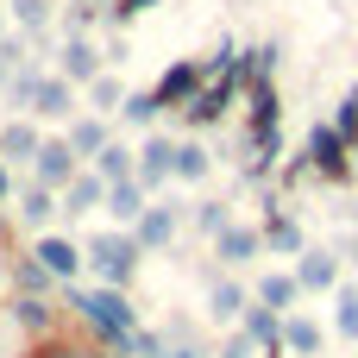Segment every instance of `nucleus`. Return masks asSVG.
<instances>
[{
    "label": "nucleus",
    "instance_id": "nucleus-17",
    "mask_svg": "<svg viewBox=\"0 0 358 358\" xmlns=\"http://www.w3.org/2000/svg\"><path fill=\"white\" fill-rule=\"evenodd\" d=\"M252 302H264V308H277V315H296L308 296H302L296 271H289V264H277V271H258V283H252Z\"/></svg>",
    "mask_w": 358,
    "mask_h": 358
},
{
    "label": "nucleus",
    "instance_id": "nucleus-36",
    "mask_svg": "<svg viewBox=\"0 0 358 358\" xmlns=\"http://www.w3.org/2000/svg\"><path fill=\"white\" fill-rule=\"evenodd\" d=\"M25 358H94V346H82V340H63V334H57V340H38Z\"/></svg>",
    "mask_w": 358,
    "mask_h": 358
},
{
    "label": "nucleus",
    "instance_id": "nucleus-39",
    "mask_svg": "<svg viewBox=\"0 0 358 358\" xmlns=\"http://www.w3.org/2000/svg\"><path fill=\"white\" fill-rule=\"evenodd\" d=\"M214 358H258V346H252V340H245L239 327H227V340L214 346Z\"/></svg>",
    "mask_w": 358,
    "mask_h": 358
},
{
    "label": "nucleus",
    "instance_id": "nucleus-5",
    "mask_svg": "<svg viewBox=\"0 0 358 358\" xmlns=\"http://www.w3.org/2000/svg\"><path fill=\"white\" fill-rule=\"evenodd\" d=\"M352 157H358V151L334 132V126H327V120H321V126L308 132V145H302V170H308V176H321V182H352V170H358Z\"/></svg>",
    "mask_w": 358,
    "mask_h": 358
},
{
    "label": "nucleus",
    "instance_id": "nucleus-21",
    "mask_svg": "<svg viewBox=\"0 0 358 358\" xmlns=\"http://www.w3.org/2000/svg\"><path fill=\"white\" fill-rule=\"evenodd\" d=\"M283 352L289 358H321L327 352V327H321L315 315H302V308L283 315Z\"/></svg>",
    "mask_w": 358,
    "mask_h": 358
},
{
    "label": "nucleus",
    "instance_id": "nucleus-10",
    "mask_svg": "<svg viewBox=\"0 0 358 358\" xmlns=\"http://www.w3.org/2000/svg\"><path fill=\"white\" fill-rule=\"evenodd\" d=\"M182 220H189L182 201H151V208L132 220V239L145 245V258H151V252H170V245L182 239Z\"/></svg>",
    "mask_w": 358,
    "mask_h": 358
},
{
    "label": "nucleus",
    "instance_id": "nucleus-35",
    "mask_svg": "<svg viewBox=\"0 0 358 358\" xmlns=\"http://www.w3.org/2000/svg\"><path fill=\"white\" fill-rule=\"evenodd\" d=\"M327 126H334V132H340V138H346V145L358 151V88L346 94V101H340V107H334V120H327Z\"/></svg>",
    "mask_w": 358,
    "mask_h": 358
},
{
    "label": "nucleus",
    "instance_id": "nucleus-30",
    "mask_svg": "<svg viewBox=\"0 0 358 358\" xmlns=\"http://www.w3.org/2000/svg\"><path fill=\"white\" fill-rule=\"evenodd\" d=\"M82 94H88V107H82V113H101V120H120V101H126V82H120V76L107 69V76H94V82H88Z\"/></svg>",
    "mask_w": 358,
    "mask_h": 358
},
{
    "label": "nucleus",
    "instance_id": "nucleus-41",
    "mask_svg": "<svg viewBox=\"0 0 358 358\" xmlns=\"http://www.w3.org/2000/svg\"><path fill=\"white\" fill-rule=\"evenodd\" d=\"M13 195H19V189H13V164H6V157H0V208H6V201H13Z\"/></svg>",
    "mask_w": 358,
    "mask_h": 358
},
{
    "label": "nucleus",
    "instance_id": "nucleus-13",
    "mask_svg": "<svg viewBox=\"0 0 358 358\" xmlns=\"http://www.w3.org/2000/svg\"><path fill=\"white\" fill-rule=\"evenodd\" d=\"M107 63H113V57H107L88 31H82V38H63V50H57V76L76 82V88H88L94 76H107Z\"/></svg>",
    "mask_w": 358,
    "mask_h": 358
},
{
    "label": "nucleus",
    "instance_id": "nucleus-4",
    "mask_svg": "<svg viewBox=\"0 0 358 358\" xmlns=\"http://www.w3.org/2000/svg\"><path fill=\"white\" fill-rule=\"evenodd\" d=\"M245 88H252L245 76H208V88H201V94L182 107V126H189V132H208V126H220L233 107H245Z\"/></svg>",
    "mask_w": 358,
    "mask_h": 358
},
{
    "label": "nucleus",
    "instance_id": "nucleus-40",
    "mask_svg": "<svg viewBox=\"0 0 358 358\" xmlns=\"http://www.w3.org/2000/svg\"><path fill=\"white\" fill-rule=\"evenodd\" d=\"M151 6H157V0H107V19H113V25H132V19L151 13Z\"/></svg>",
    "mask_w": 358,
    "mask_h": 358
},
{
    "label": "nucleus",
    "instance_id": "nucleus-25",
    "mask_svg": "<svg viewBox=\"0 0 358 358\" xmlns=\"http://www.w3.org/2000/svg\"><path fill=\"white\" fill-rule=\"evenodd\" d=\"M145 208H151V189H145V182L132 176V182H113V189H107V208H101V214H107L113 227H132V220H138Z\"/></svg>",
    "mask_w": 358,
    "mask_h": 358
},
{
    "label": "nucleus",
    "instance_id": "nucleus-9",
    "mask_svg": "<svg viewBox=\"0 0 358 358\" xmlns=\"http://www.w3.org/2000/svg\"><path fill=\"white\" fill-rule=\"evenodd\" d=\"M31 258L69 289V283H82V271H88V252H82V239H69V233H31Z\"/></svg>",
    "mask_w": 358,
    "mask_h": 358
},
{
    "label": "nucleus",
    "instance_id": "nucleus-34",
    "mask_svg": "<svg viewBox=\"0 0 358 358\" xmlns=\"http://www.w3.org/2000/svg\"><path fill=\"white\" fill-rule=\"evenodd\" d=\"M6 13H13V25H19V31H25V38H31V31H44V25H50V0H13V6H6Z\"/></svg>",
    "mask_w": 358,
    "mask_h": 358
},
{
    "label": "nucleus",
    "instance_id": "nucleus-26",
    "mask_svg": "<svg viewBox=\"0 0 358 358\" xmlns=\"http://www.w3.org/2000/svg\"><path fill=\"white\" fill-rule=\"evenodd\" d=\"M38 145H44L38 120H6V126H0V157H6V164H25V170H31Z\"/></svg>",
    "mask_w": 358,
    "mask_h": 358
},
{
    "label": "nucleus",
    "instance_id": "nucleus-23",
    "mask_svg": "<svg viewBox=\"0 0 358 358\" xmlns=\"http://www.w3.org/2000/svg\"><path fill=\"white\" fill-rule=\"evenodd\" d=\"M6 283H13V296H63V283L25 252V258H6Z\"/></svg>",
    "mask_w": 358,
    "mask_h": 358
},
{
    "label": "nucleus",
    "instance_id": "nucleus-12",
    "mask_svg": "<svg viewBox=\"0 0 358 358\" xmlns=\"http://www.w3.org/2000/svg\"><path fill=\"white\" fill-rule=\"evenodd\" d=\"M289 271H296L302 296H334V289L346 283V258H340L334 245H308V252H302V258H296Z\"/></svg>",
    "mask_w": 358,
    "mask_h": 358
},
{
    "label": "nucleus",
    "instance_id": "nucleus-19",
    "mask_svg": "<svg viewBox=\"0 0 358 358\" xmlns=\"http://www.w3.org/2000/svg\"><path fill=\"white\" fill-rule=\"evenodd\" d=\"M13 201H19L13 214H19V220H25L31 233H50V220L63 214V195H57V189H44V182H25V189H19Z\"/></svg>",
    "mask_w": 358,
    "mask_h": 358
},
{
    "label": "nucleus",
    "instance_id": "nucleus-18",
    "mask_svg": "<svg viewBox=\"0 0 358 358\" xmlns=\"http://www.w3.org/2000/svg\"><path fill=\"white\" fill-rule=\"evenodd\" d=\"M63 138L76 145V157H82V164H94V157H101L120 132H113V120H101V113H76V120L63 126Z\"/></svg>",
    "mask_w": 358,
    "mask_h": 358
},
{
    "label": "nucleus",
    "instance_id": "nucleus-16",
    "mask_svg": "<svg viewBox=\"0 0 358 358\" xmlns=\"http://www.w3.org/2000/svg\"><path fill=\"white\" fill-rule=\"evenodd\" d=\"M264 252L271 258H283V264H296L302 252H308V233H302V220L296 214H283V208H264Z\"/></svg>",
    "mask_w": 358,
    "mask_h": 358
},
{
    "label": "nucleus",
    "instance_id": "nucleus-27",
    "mask_svg": "<svg viewBox=\"0 0 358 358\" xmlns=\"http://www.w3.org/2000/svg\"><path fill=\"white\" fill-rule=\"evenodd\" d=\"M88 170H94V176H101L107 189H113V182H132V176H138V145L113 138V145H107V151H101V157H94Z\"/></svg>",
    "mask_w": 358,
    "mask_h": 358
},
{
    "label": "nucleus",
    "instance_id": "nucleus-15",
    "mask_svg": "<svg viewBox=\"0 0 358 358\" xmlns=\"http://www.w3.org/2000/svg\"><path fill=\"white\" fill-rule=\"evenodd\" d=\"M170 157H176V132H145V138H138V182H145L151 195L176 182V176H170Z\"/></svg>",
    "mask_w": 358,
    "mask_h": 358
},
{
    "label": "nucleus",
    "instance_id": "nucleus-24",
    "mask_svg": "<svg viewBox=\"0 0 358 358\" xmlns=\"http://www.w3.org/2000/svg\"><path fill=\"white\" fill-rule=\"evenodd\" d=\"M170 176H176L182 189L208 182V176H214V157H208V145H201V138H176V157H170Z\"/></svg>",
    "mask_w": 358,
    "mask_h": 358
},
{
    "label": "nucleus",
    "instance_id": "nucleus-8",
    "mask_svg": "<svg viewBox=\"0 0 358 358\" xmlns=\"http://www.w3.org/2000/svg\"><path fill=\"white\" fill-rule=\"evenodd\" d=\"M82 170H88V164L76 157V145H69L63 132H44V145H38V157H31V182H44V189H57V195H63Z\"/></svg>",
    "mask_w": 358,
    "mask_h": 358
},
{
    "label": "nucleus",
    "instance_id": "nucleus-42",
    "mask_svg": "<svg viewBox=\"0 0 358 358\" xmlns=\"http://www.w3.org/2000/svg\"><path fill=\"white\" fill-rule=\"evenodd\" d=\"M346 264H352V271H358V239H346Z\"/></svg>",
    "mask_w": 358,
    "mask_h": 358
},
{
    "label": "nucleus",
    "instance_id": "nucleus-2",
    "mask_svg": "<svg viewBox=\"0 0 358 358\" xmlns=\"http://www.w3.org/2000/svg\"><path fill=\"white\" fill-rule=\"evenodd\" d=\"M245 164L252 170H271L277 151H283V101H277V82H252L245 88Z\"/></svg>",
    "mask_w": 358,
    "mask_h": 358
},
{
    "label": "nucleus",
    "instance_id": "nucleus-43",
    "mask_svg": "<svg viewBox=\"0 0 358 358\" xmlns=\"http://www.w3.org/2000/svg\"><path fill=\"white\" fill-rule=\"evenodd\" d=\"M6 76H13V69H6V57H0V82H6Z\"/></svg>",
    "mask_w": 358,
    "mask_h": 358
},
{
    "label": "nucleus",
    "instance_id": "nucleus-31",
    "mask_svg": "<svg viewBox=\"0 0 358 358\" xmlns=\"http://www.w3.org/2000/svg\"><path fill=\"white\" fill-rule=\"evenodd\" d=\"M164 358H214V352H208V340L176 315V321H164Z\"/></svg>",
    "mask_w": 358,
    "mask_h": 358
},
{
    "label": "nucleus",
    "instance_id": "nucleus-32",
    "mask_svg": "<svg viewBox=\"0 0 358 358\" xmlns=\"http://www.w3.org/2000/svg\"><path fill=\"white\" fill-rule=\"evenodd\" d=\"M189 227H195V233L214 245V239L233 227V208H227V201H214V195H208V201H189Z\"/></svg>",
    "mask_w": 358,
    "mask_h": 358
},
{
    "label": "nucleus",
    "instance_id": "nucleus-22",
    "mask_svg": "<svg viewBox=\"0 0 358 358\" xmlns=\"http://www.w3.org/2000/svg\"><path fill=\"white\" fill-rule=\"evenodd\" d=\"M120 126H126V132H157V126H164V101H157V88H126V101H120Z\"/></svg>",
    "mask_w": 358,
    "mask_h": 358
},
{
    "label": "nucleus",
    "instance_id": "nucleus-14",
    "mask_svg": "<svg viewBox=\"0 0 358 358\" xmlns=\"http://www.w3.org/2000/svg\"><path fill=\"white\" fill-rule=\"evenodd\" d=\"M252 308V283H239L233 271H214L208 277V321L220 327H239V315Z\"/></svg>",
    "mask_w": 358,
    "mask_h": 358
},
{
    "label": "nucleus",
    "instance_id": "nucleus-20",
    "mask_svg": "<svg viewBox=\"0 0 358 358\" xmlns=\"http://www.w3.org/2000/svg\"><path fill=\"white\" fill-rule=\"evenodd\" d=\"M57 302L50 296H13V327L31 334V340H57Z\"/></svg>",
    "mask_w": 358,
    "mask_h": 358
},
{
    "label": "nucleus",
    "instance_id": "nucleus-6",
    "mask_svg": "<svg viewBox=\"0 0 358 358\" xmlns=\"http://www.w3.org/2000/svg\"><path fill=\"white\" fill-rule=\"evenodd\" d=\"M151 88H157L164 113H176V120H182V107L208 88V57H176V63H164V76H157Z\"/></svg>",
    "mask_w": 358,
    "mask_h": 358
},
{
    "label": "nucleus",
    "instance_id": "nucleus-29",
    "mask_svg": "<svg viewBox=\"0 0 358 358\" xmlns=\"http://www.w3.org/2000/svg\"><path fill=\"white\" fill-rule=\"evenodd\" d=\"M239 334H245L258 352H271V346H283V315H277V308H264V302H252V308L239 315Z\"/></svg>",
    "mask_w": 358,
    "mask_h": 358
},
{
    "label": "nucleus",
    "instance_id": "nucleus-3",
    "mask_svg": "<svg viewBox=\"0 0 358 358\" xmlns=\"http://www.w3.org/2000/svg\"><path fill=\"white\" fill-rule=\"evenodd\" d=\"M82 252H88V277H94V283H107V289H132V283H138L145 245L132 239V227H107V233H94Z\"/></svg>",
    "mask_w": 358,
    "mask_h": 358
},
{
    "label": "nucleus",
    "instance_id": "nucleus-1",
    "mask_svg": "<svg viewBox=\"0 0 358 358\" xmlns=\"http://www.w3.org/2000/svg\"><path fill=\"white\" fill-rule=\"evenodd\" d=\"M63 308L82 321V334L94 340V346H107V352H120L126 358V340L145 327L138 321V308H132V289H107V283H69L63 289Z\"/></svg>",
    "mask_w": 358,
    "mask_h": 358
},
{
    "label": "nucleus",
    "instance_id": "nucleus-11",
    "mask_svg": "<svg viewBox=\"0 0 358 358\" xmlns=\"http://www.w3.org/2000/svg\"><path fill=\"white\" fill-rule=\"evenodd\" d=\"M258 258H271V252H264V227H252V220H233V227L214 239V264H220V271H233V277H239V271H252Z\"/></svg>",
    "mask_w": 358,
    "mask_h": 358
},
{
    "label": "nucleus",
    "instance_id": "nucleus-38",
    "mask_svg": "<svg viewBox=\"0 0 358 358\" xmlns=\"http://www.w3.org/2000/svg\"><path fill=\"white\" fill-rule=\"evenodd\" d=\"M126 358H164V327H138L126 340Z\"/></svg>",
    "mask_w": 358,
    "mask_h": 358
},
{
    "label": "nucleus",
    "instance_id": "nucleus-37",
    "mask_svg": "<svg viewBox=\"0 0 358 358\" xmlns=\"http://www.w3.org/2000/svg\"><path fill=\"white\" fill-rule=\"evenodd\" d=\"M277 57H283L277 44H252V50H245V69H252V82H271V76H277Z\"/></svg>",
    "mask_w": 358,
    "mask_h": 358
},
{
    "label": "nucleus",
    "instance_id": "nucleus-33",
    "mask_svg": "<svg viewBox=\"0 0 358 358\" xmlns=\"http://www.w3.org/2000/svg\"><path fill=\"white\" fill-rule=\"evenodd\" d=\"M334 340L358 346V283H340L334 289Z\"/></svg>",
    "mask_w": 358,
    "mask_h": 358
},
{
    "label": "nucleus",
    "instance_id": "nucleus-7",
    "mask_svg": "<svg viewBox=\"0 0 358 358\" xmlns=\"http://www.w3.org/2000/svg\"><path fill=\"white\" fill-rule=\"evenodd\" d=\"M76 101H82V88H76V82H63L57 69H38V82H31V101H25V113H31V120H50V126H69V120L82 113Z\"/></svg>",
    "mask_w": 358,
    "mask_h": 358
},
{
    "label": "nucleus",
    "instance_id": "nucleus-28",
    "mask_svg": "<svg viewBox=\"0 0 358 358\" xmlns=\"http://www.w3.org/2000/svg\"><path fill=\"white\" fill-rule=\"evenodd\" d=\"M101 208H107V182H101L94 170H82V176L63 189V214H69V220H82V214H101Z\"/></svg>",
    "mask_w": 358,
    "mask_h": 358
}]
</instances>
